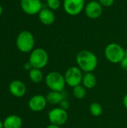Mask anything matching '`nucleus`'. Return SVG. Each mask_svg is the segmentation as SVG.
<instances>
[{
	"mask_svg": "<svg viewBox=\"0 0 127 128\" xmlns=\"http://www.w3.org/2000/svg\"><path fill=\"white\" fill-rule=\"evenodd\" d=\"M76 62L83 73H90L94 71L97 68L98 58L93 52L84 50L77 53Z\"/></svg>",
	"mask_w": 127,
	"mask_h": 128,
	"instance_id": "nucleus-1",
	"label": "nucleus"
},
{
	"mask_svg": "<svg viewBox=\"0 0 127 128\" xmlns=\"http://www.w3.org/2000/svg\"><path fill=\"white\" fill-rule=\"evenodd\" d=\"M35 40L33 34L27 30L22 31L19 33L16 40L17 49L24 53L31 52L34 47Z\"/></svg>",
	"mask_w": 127,
	"mask_h": 128,
	"instance_id": "nucleus-2",
	"label": "nucleus"
},
{
	"mask_svg": "<svg viewBox=\"0 0 127 128\" xmlns=\"http://www.w3.org/2000/svg\"><path fill=\"white\" fill-rule=\"evenodd\" d=\"M125 54V50L117 43L109 44L104 50L106 58L112 64H121Z\"/></svg>",
	"mask_w": 127,
	"mask_h": 128,
	"instance_id": "nucleus-3",
	"label": "nucleus"
},
{
	"mask_svg": "<svg viewBox=\"0 0 127 128\" xmlns=\"http://www.w3.org/2000/svg\"><path fill=\"white\" fill-rule=\"evenodd\" d=\"M46 86L55 92H63L66 86V82L64 75L57 71L49 72L45 77Z\"/></svg>",
	"mask_w": 127,
	"mask_h": 128,
	"instance_id": "nucleus-4",
	"label": "nucleus"
},
{
	"mask_svg": "<svg viewBox=\"0 0 127 128\" xmlns=\"http://www.w3.org/2000/svg\"><path fill=\"white\" fill-rule=\"evenodd\" d=\"M28 62L33 68L43 69L49 62L48 52L43 48L34 49L30 54Z\"/></svg>",
	"mask_w": 127,
	"mask_h": 128,
	"instance_id": "nucleus-5",
	"label": "nucleus"
},
{
	"mask_svg": "<svg viewBox=\"0 0 127 128\" xmlns=\"http://www.w3.org/2000/svg\"><path fill=\"white\" fill-rule=\"evenodd\" d=\"M83 75L84 74L82 70L78 66H72L68 68L64 75L66 85L71 88L81 85Z\"/></svg>",
	"mask_w": 127,
	"mask_h": 128,
	"instance_id": "nucleus-6",
	"label": "nucleus"
},
{
	"mask_svg": "<svg viewBox=\"0 0 127 128\" xmlns=\"http://www.w3.org/2000/svg\"><path fill=\"white\" fill-rule=\"evenodd\" d=\"M48 119L51 124L61 127L66 124L68 120L67 111L61 107L53 108L48 113Z\"/></svg>",
	"mask_w": 127,
	"mask_h": 128,
	"instance_id": "nucleus-7",
	"label": "nucleus"
},
{
	"mask_svg": "<svg viewBox=\"0 0 127 128\" xmlns=\"http://www.w3.org/2000/svg\"><path fill=\"white\" fill-rule=\"evenodd\" d=\"M85 0H64L63 8L70 16H76L85 9Z\"/></svg>",
	"mask_w": 127,
	"mask_h": 128,
	"instance_id": "nucleus-8",
	"label": "nucleus"
},
{
	"mask_svg": "<svg viewBox=\"0 0 127 128\" xmlns=\"http://www.w3.org/2000/svg\"><path fill=\"white\" fill-rule=\"evenodd\" d=\"M22 10L28 15L38 14L42 10V1L40 0H20Z\"/></svg>",
	"mask_w": 127,
	"mask_h": 128,
	"instance_id": "nucleus-9",
	"label": "nucleus"
},
{
	"mask_svg": "<svg viewBox=\"0 0 127 128\" xmlns=\"http://www.w3.org/2000/svg\"><path fill=\"white\" fill-rule=\"evenodd\" d=\"M103 7L98 1H89L85 6V15L91 20L98 19L103 14Z\"/></svg>",
	"mask_w": 127,
	"mask_h": 128,
	"instance_id": "nucleus-10",
	"label": "nucleus"
},
{
	"mask_svg": "<svg viewBox=\"0 0 127 128\" xmlns=\"http://www.w3.org/2000/svg\"><path fill=\"white\" fill-rule=\"evenodd\" d=\"M47 104L48 103L45 96L42 94H36L30 98L28 106L31 111L34 112H39L46 108Z\"/></svg>",
	"mask_w": 127,
	"mask_h": 128,
	"instance_id": "nucleus-11",
	"label": "nucleus"
},
{
	"mask_svg": "<svg viewBox=\"0 0 127 128\" xmlns=\"http://www.w3.org/2000/svg\"><path fill=\"white\" fill-rule=\"evenodd\" d=\"M10 93L16 98H22L26 93V86L25 84L18 80H13L9 84Z\"/></svg>",
	"mask_w": 127,
	"mask_h": 128,
	"instance_id": "nucleus-12",
	"label": "nucleus"
},
{
	"mask_svg": "<svg viewBox=\"0 0 127 128\" xmlns=\"http://www.w3.org/2000/svg\"><path fill=\"white\" fill-rule=\"evenodd\" d=\"M38 18L41 23L45 26H50L54 23L55 20V15L53 10L48 8H42L38 14Z\"/></svg>",
	"mask_w": 127,
	"mask_h": 128,
	"instance_id": "nucleus-13",
	"label": "nucleus"
},
{
	"mask_svg": "<svg viewBox=\"0 0 127 128\" xmlns=\"http://www.w3.org/2000/svg\"><path fill=\"white\" fill-rule=\"evenodd\" d=\"M3 124L4 128H21L22 120L16 115H10L4 120Z\"/></svg>",
	"mask_w": 127,
	"mask_h": 128,
	"instance_id": "nucleus-14",
	"label": "nucleus"
},
{
	"mask_svg": "<svg viewBox=\"0 0 127 128\" xmlns=\"http://www.w3.org/2000/svg\"><path fill=\"white\" fill-rule=\"evenodd\" d=\"M47 103L51 105H59L61 102L65 99L63 92L50 91L46 96Z\"/></svg>",
	"mask_w": 127,
	"mask_h": 128,
	"instance_id": "nucleus-15",
	"label": "nucleus"
},
{
	"mask_svg": "<svg viewBox=\"0 0 127 128\" xmlns=\"http://www.w3.org/2000/svg\"><path fill=\"white\" fill-rule=\"evenodd\" d=\"M97 83V79L96 76L93 74V72L85 73L82 77V85L86 89H92L94 88Z\"/></svg>",
	"mask_w": 127,
	"mask_h": 128,
	"instance_id": "nucleus-16",
	"label": "nucleus"
},
{
	"mask_svg": "<svg viewBox=\"0 0 127 128\" xmlns=\"http://www.w3.org/2000/svg\"><path fill=\"white\" fill-rule=\"evenodd\" d=\"M28 76L30 80L34 83H40L43 80V74L40 69L32 68L28 72Z\"/></svg>",
	"mask_w": 127,
	"mask_h": 128,
	"instance_id": "nucleus-17",
	"label": "nucleus"
},
{
	"mask_svg": "<svg viewBox=\"0 0 127 128\" xmlns=\"http://www.w3.org/2000/svg\"><path fill=\"white\" fill-rule=\"evenodd\" d=\"M87 89L81 84L73 88V94L78 100H82L85 98Z\"/></svg>",
	"mask_w": 127,
	"mask_h": 128,
	"instance_id": "nucleus-18",
	"label": "nucleus"
},
{
	"mask_svg": "<svg viewBox=\"0 0 127 128\" xmlns=\"http://www.w3.org/2000/svg\"><path fill=\"white\" fill-rule=\"evenodd\" d=\"M90 113L94 117H100L103 114V106L98 102H93L89 106Z\"/></svg>",
	"mask_w": 127,
	"mask_h": 128,
	"instance_id": "nucleus-19",
	"label": "nucleus"
},
{
	"mask_svg": "<svg viewBox=\"0 0 127 128\" xmlns=\"http://www.w3.org/2000/svg\"><path fill=\"white\" fill-rule=\"evenodd\" d=\"M48 8L52 10H56L61 7V0H46Z\"/></svg>",
	"mask_w": 127,
	"mask_h": 128,
	"instance_id": "nucleus-20",
	"label": "nucleus"
},
{
	"mask_svg": "<svg viewBox=\"0 0 127 128\" xmlns=\"http://www.w3.org/2000/svg\"><path fill=\"white\" fill-rule=\"evenodd\" d=\"M98 2H100V4L103 6V7H111L113 5L115 0H98Z\"/></svg>",
	"mask_w": 127,
	"mask_h": 128,
	"instance_id": "nucleus-21",
	"label": "nucleus"
},
{
	"mask_svg": "<svg viewBox=\"0 0 127 128\" xmlns=\"http://www.w3.org/2000/svg\"><path fill=\"white\" fill-rule=\"evenodd\" d=\"M59 107H61V109H63V110H67H67L70 108V103H69V101L68 100H63L61 102V104H59Z\"/></svg>",
	"mask_w": 127,
	"mask_h": 128,
	"instance_id": "nucleus-22",
	"label": "nucleus"
},
{
	"mask_svg": "<svg viewBox=\"0 0 127 128\" xmlns=\"http://www.w3.org/2000/svg\"><path fill=\"white\" fill-rule=\"evenodd\" d=\"M121 67H122V68L124 70H127V50H125L124 57L123 60L121 62Z\"/></svg>",
	"mask_w": 127,
	"mask_h": 128,
	"instance_id": "nucleus-23",
	"label": "nucleus"
},
{
	"mask_svg": "<svg viewBox=\"0 0 127 128\" xmlns=\"http://www.w3.org/2000/svg\"><path fill=\"white\" fill-rule=\"evenodd\" d=\"M23 68H24V69L25 70H27V71H30L33 68H32V66H31V64H30V62H26V63H25V64H24V66H23Z\"/></svg>",
	"mask_w": 127,
	"mask_h": 128,
	"instance_id": "nucleus-24",
	"label": "nucleus"
},
{
	"mask_svg": "<svg viewBox=\"0 0 127 128\" xmlns=\"http://www.w3.org/2000/svg\"><path fill=\"white\" fill-rule=\"evenodd\" d=\"M123 105L127 110V94H126L123 98Z\"/></svg>",
	"mask_w": 127,
	"mask_h": 128,
	"instance_id": "nucleus-25",
	"label": "nucleus"
},
{
	"mask_svg": "<svg viewBox=\"0 0 127 128\" xmlns=\"http://www.w3.org/2000/svg\"><path fill=\"white\" fill-rule=\"evenodd\" d=\"M46 128H61V127L56 126V125H54V124H50L49 125H48Z\"/></svg>",
	"mask_w": 127,
	"mask_h": 128,
	"instance_id": "nucleus-26",
	"label": "nucleus"
},
{
	"mask_svg": "<svg viewBox=\"0 0 127 128\" xmlns=\"http://www.w3.org/2000/svg\"><path fill=\"white\" fill-rule=\"evenodd\" d=\"M4 128V124H3V122L0 120V128Z\"/></svg>",
	"mask_w": 127,
	"mask_h": 128,
	"instance_id": "nucleus-27",
	"label": "nucleus"
},
{
	"mask_svg": "<svg viewBox=\"0 0 127 128\" xmlns=\"http://www.w3.org/2000/svg\"><path fill=\"white\" fill-rule=\"evenodd\" d=\"M2 10H3L2 7H1V5L0 4V16H1V14H2Z\"/></svg>",
	"mask_w": 127,
	"mask_h": 128,
	"instance_id": "nucleus-28",
	"label": "nucleus"
},
{
	"mask_svg": "<svg viewBox=\"0 0 127 128\" xmlns=\"http://www.w3.org/2000/svg\"><path fill=\"white\" fill-rule=\"evenodd\" d=\"M40 1H46V0H40Z\"/></svg>",
	"mask_w": 127,
	"mask_h": 128,
	"instance_id": "nucleus-29",
	"label": "nucleus"
},
{
	"mask_svg": "<svg viewBox=\"0 0 127 128\" xmlns=\"http://www.w3.org/2000/svg\"><path fill=\"white\" fill-rule=\"evenodd\" d=\"M85 2H86V1H89V0H85Z\"/></svg>",
	"mask_w": 127,
	"mask_h": 128,
	"instance_id": "nucleus-30",
	"label": "nucleus"
}]
</instances>
